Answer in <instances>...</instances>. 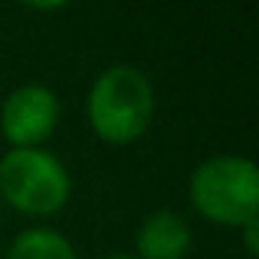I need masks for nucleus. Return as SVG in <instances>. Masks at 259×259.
<instances>
[{"label":"nucleus","mask_w":259,"mask_h":259,"mask_svg":"<svg viewBox=\"0 0 259 259\" xmlns=\"http://www.w3.org/2000/svg\"><path fill=\"white\" fill-rule=\"evenodd\" d=\"M189 198L204 220L241 229L259 213V171L244 156H213L192 171Z\"/></svg>","instance_id":"2"},{"label":"nucleus","mask_w":259,"mask_h":259,"mask_svg":"<svg viewBox=\"0 0 259 259\" xmlns=\"http://www.w3.org/2000/svg\"><path fill=\"white\" fill-rule=\"evenodd\" d=\"M241 238H244L247 253H250V256H256V253H259V232H256V220H250V223H244V226H241Z\"/></svg>","instance_id":"7"},{"label":"nucleus","mask_w":259,"mask_h":259,"mask_svg":"<svg viewBox=\"0 0 259 259\" xmlns=\"http://www.w3.org/2000/svg\"><path fill=\"white\" fill-rule=\"evenodd\" d=\"M58 116V95L40 82H31L10 92V98L0 107V128L13 150H40V144L49 141V135L55 132Z\"/></svg>","instance_id":"4"},{"label":"nucleus","mask_w":259,"mask_h":259,"mask_svg":"<svg viewBox=\"0 0 259 259\" xmlns=\"http://www.w3.org/2000/svg\"><path fill=\"white\" fill-rule=\"evenodd\" d=\"M104 259H138V256H125V253H116V256H104Z\"/></svg>","instance_id":"8"},{"label":"nucleus","mask_w":259,"mask_h":259,"mask_svg":"<svg viewBox=\"0 0 259 259\" xmlns=\"http://www.w3.org/2000/svg\"><path fill=\"white\" fill-rule=\"evenodd\" d=\"M0 198L31 217L58 213L70 198V174L46 150H10L0 159Z\"/></svg>","instance_id":"3"},{"label":"nucleus","mask_w":259,"mask_h":259,"mask_svg":"<svg viewBox=\"0 0 259 259\" xmlns=\"http://www.w3.org/2000/svg\"><path fill=\"white\" fill-rule=\"evenodd\" d=\"M156 113V95L153 82L144 70L132 64H113L107 67L89 92L85 116L92 132L113 147L135 144L144 138V132L153 122Z\"/></svg>","instance_id":"1"},{"label":"nucleus","mask_w":259,"mask_h":259,"mask_svg":"<svg viewBox=\"0 0 259 259\" xmlns=\"http://www.w3.org/2000/svg\"><path fill=\"white\" fill-rule=\"evenodd\" d=\"M7 259H79V256L61 232H55V229H28L13 241Z\"/></svg>","instance_id":"6"},{"label":"nucleus","mask_w":259,"mask_h":259,"mask_svg":"<svg viewBox=\"0 0 259 259\" xmlns=\"http://www.w3.org/2000/svg\"><path fill=\"white\" fill-rule=\"evenodd\" d=\"M138 259H183L192 247V229L177 210L150 213L135 235Z\"/></svg>","instance_id":"5"}]
</instances>
